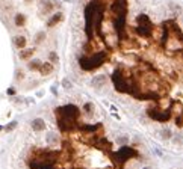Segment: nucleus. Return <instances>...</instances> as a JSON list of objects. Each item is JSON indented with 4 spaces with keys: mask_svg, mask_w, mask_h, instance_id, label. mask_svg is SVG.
Masks as SVG:
<instances>
[{
    "mask_svg": "<svg viewBox=\"0 0 183 169\" xmlns=\"http://www.w3.org/2000/svg\"><path fill=\"white\" fill-rule=\"evenodd\" d=\"M32 130L33 132H43V130L46 128V122H44V119H41V118H35L33 121H32Z\"/></svg>",
    "mask_w": 183,
    "mask_h": 169,
    "instance_id": "obj_11",
    "label": "nucleus"
},
{
    "mask_svg": "<svg viewBox=\"0 0 183 169\" xmlns=\"http://www.w3.org/2000/svg\"><path fill=\"white\" fill-rule=\"evenodd\" d=\"M174 142H176L177 145H182L183 144V134H179L177 137H174Z\"/></svg>",
    "mask_w": 183,
    "mask_h": 169,
    "instance_id": "obj_28",
    "label": "nucleus"
},
{
    "mask_svg": "<svg viewBox=\"0 0 183 169\" xmlns=\"http://www.w3.org/2000/svg\"><path fill=\"white\" fill-rule=\"evenodd\" d=\"M62 18H64L62 12H56V14H53V15H51V18L47 21V27H55L56 24H59L62 21Z\"/></svg>",
    "mask_w": 183,
    "mask_h": 169,
    "instance_id": "obj_10",
    "label": "nucleus"
},
{
    "mask_svg": "<svg viewBox=\"0 0 183 169\" xmlns=\"http://www.w3.org/2000/svg\"><path fill=\"white\" fill-rule=\"evenodd\" d=\"M41 65H43V62H41L40 59H33V60H30V62L27 63V68H29L30 71H40Z\"/></svg>",
    "mask_w": 183,
    "mask_h": 169,
    "instance_id": "obj_17",
    "label": "nucleus"
},
{
    "mask_svg": "<svg viewBox=\"0 0 183 169\" xmlns=\"http://www.w3.org/2000/svg\"><path fill=\"white\" fill-rule=\"evenodd\" d=\"M112 82H114V86H115V89L118 91V92H127L129 94V83L124 79V76L121 74L120 70H116L112 74Z\"/></svg>",
    "mask_w": 183,
    "mask_h": 169,
    "instance_id": "obj_2",
    "label": "nucleus"
},
{
    "mask_svg": "<svg viewBox=\"0 0 183 169\" xmlns=\"http://www.w3.org/2000/svg\"><path fill=\"white\" fill-rule=\"evenodd\" d=\"M53 9H55V2H51V0H41V11H43V14H50Z\"/></svg>",
    "mask_w": 183,
    "mask_h": 169,
    "instance_id": "obj_9",
    "label": "nucleus"
},
{
    "mask_svg": "<svg viewBox=\"0 0 183 169\" xmlns=\"http://www.w3.org/2000/svg\"><path fill=\"white\" fill-rule=\"evenodd\" d=\"M26 44H27V40H26V36H23V35H18V36H15L14 38V45L17 47V48H26Z\"/></svg>",
    "mask_w": 183,
    "mask_h": 169,
    "instance_id": "obj_13",
    "label": "nucleus"
},
{
    "mask_svg": "<svg viewBox=\"0 0 183 169\" xmlns=\"http://www.w3.org/2000/svg\"><path fill=\"white\" fill-rule=\"evenodd\" d=\"M161 137H162V139H165V140L171 139V137H173V133H171V130H169V128H163L162 132H161Z\"/></svg>",
    "mask_w": 183,
    "mask_h": 169,
    "instance_id": "obj_19",
    "label": "nucleus"
},
{
    "mask_svg": "<svg viewBox=\"0 0 183 169\" xmlns=\"http://www.w3.org/2000/svg\"><path fill=\"white\" fill-rule=\"evenodd\" d=\"M48 59H50V62H51V63H55V62H58V59H59V58H58V55L55 53V51H50Z\"/></svg>",
    "mask_w": 183,
    "mask_h": 169,
    "instance_id": "obj_24",
    "label": "nucleus"
},
{
    "mask_svg": "<svg viewBox=\"0 0 183 169\" xmlns=\"http://www.w3.org/2000/svg\"><path fill=\"white\" fill-rule=\"evenodd\" d=\"M112 11H114V14L116 17H123L126 15V11H127V3H126V0H116V2L112 5Z\"/></svg>",
    "mask_w": 183,
    "mask_h": 169,
    "instance_id": "obj_6",
    "label": "nucleus"
},
{
    "mask_svg": "<svg viewBox=\"0 0 183 169\" xmlns=\"http://www.w3.org/2000/svg\"><path fill=\"white\" fill-rule=\"evenodd\" d=\"M124 27H126V15L116 17V20H115V29H116V32L120 33V38L124 36Z\"/></svg>",
    "mask_w": 183,
    "mask_h": 169,
    "instance_id": "obj_7",
    "label": "nucleus"
},
{
    "mask_svg": "<svg viewBox=\"0 0 183 169\" xmlns=\"http://www.w3.org/2000/svg\"><path fill=\"white\" fill-rule=\"evenodd\" d=\"M40 73H41L43 76L51 74V73H53V63H51V62H44V63L41 65V68H40Z\"/></svg>",
    "mask_w": 183,
    "mask_h": 169,
    "instance_id": "obj_14",
    "label": "nucleus"
},
{
    "mask_svg": "<svg viewBox=\"0 0 183 169\" xmlns=\"http://www.w3.org/2000/svg\"><path fill=\"white\" fill-rule=\"evenodd\" d=\"M56 140H58V137H56L55 133H48L47 134V142L48 144H56Z\"/></svg>",
    "mask_w": 183,
    "mask_h": 169,
    "instance_id": "obj_22",
    "label": "nucleus"
},
{
    "mask_svg": "<svg viewBox=\"0 0 183 169\" xmlns=\"http://www.w3.org/2000/svg\"><path fill=\"white\" fill-rule=\"evenodd\" d=\"M116 142H118V144H121V145H124V144H127V137H120Z\"/></svg>",
    "mask_w": 183,
    "mask_h": 169,
    "instance_id": "obj_29",
    "label": "nucleus"
},
{
    "mask_svg": "<svg viewBox=\"0 0 183 169\" xmlns=\"http://www.w3.org/2000/svg\"><path fill=\"white\" fill-rule=\"evenodd\" d=\"M93 109H94L93 103H85V104H83V110H85L86 113H91V112H93Z\"/></svg>",
    "mask_w": 183,
    "mask_h": 169,
    "instance_id": "obj_23",
    "label": "nucleus"
},
{
    "mask_svg": "<svg viewBox=\"0 0 183 169\" xmlns=\"http://www.w3.org/2000/svg\"><path fill=\"white\" fill-rule=\"evenodd\" d=\"M176 124H177L179 127H182V125H183V119H182V118H177V119H176Z\"/></svg>",
    "mask_w": 183,
    "mask_h": 169,
    "instance_id": "obj_30",
    "label": "nucleus"
},
{
    "mask_svg": "<svg viewBox=\"0 0 183 169\" xmlns=\"http://www.w3.org/2000/svg\"><path fill=\"white\" fill-rule=\"evenodd\" d=\"M62 86H64L65 89H71V82H70L68 79H64V80H62Z\"/></svg>",
    "mask_w": 183,
    "mask_h": 169,
    "instance_id": "obj_26",
    "label": "nucleus"
},
{
    "mask_svg": "<svg viewBox=\"0 0 183 169\" xmlns=\"http://www.w3.org/2000/svg\"><path fill=\"white\" fill-rule=\"evenodd\" d=\"M2 130H3V127H2V125H0V132H2Z\"/></svg>",
    "mask_w": 183,
    "mask_h": 169,
    "instance_id": "obj_33",
    "label": "nucleus"
},
{
    "mask_svg": "<svg viewBox=\"0 0 183 169\" xmlns=\"http://www.w3.org/2000/svg\"><path fill=\"white\" fill-rule=\"evenodd\" d=\"M136 154H138V152H136L133 148H130V147H127V145H123V147L118 150V152H115V159H116V162L124 163L126 160L135 157Z\"/></svg>",
    "mask_w": 183,
    "mask_h": 169,
    "instance_id": "obj_4",
    "label": "nucleus"
},
{
    "mask_svg": "<svg viewBox=\"0 0 183 169\" xmlns=\"http://www.w3.org/2000/svg\"><path fill=\"white\" fill-rule=\"evenodd\" d=\"M101 127V124H97V125H83L82 127V130H85V132H89V133H94L97 128H100Z\"/></svg>",
    "mask_w": 183,
    "mask_h": 169,
    "instance_id": "obj_21",
    "label": "nucleus"
},
{
    "mask_svg": "<svg viewBox=\"0 0 183 169\" xmlns=\"http://www.w3.org/2000/svg\"><path fill=\"white\" fill-rule=\"evenodd\" d=\"M106 76L104 74H98V76H95V77H93V80H91V85H93L94 88H101V86H104L106 85Z\"/></svg>",
    "mask_w": 183,
    "mask_h": 169,
    "instance_id": "obj_8",
    "label": "nucleus"
},
{
    "mask_svg": "<svg viewBox=\"0 0 183 169\" xmlns=\"http://www.w3.org/2000/svg\"><path fill=\"white\" fill-rule=\"evenodd\" d=\"M33 53H35L33 48H21L18 56H20L21 60H27V59H30V58L33 56Z\"/></svg>",
    "mask_w": 183,
    "mask_h": 169,
    "instance_id": "obj_12",
    "label": "nucleus"
},
{
    "mask_svg": "<svg viewBox=\"0 0 183 169\" xmlns=\"http://www.w3.org/2000/svg\"><path fill=\"white\" fill-rule=\"evenodd\" d=\"M136 21H138V26H148V27H151V21L145 14H139L136 17Z\"/></svg>",
    "mask_w": 183,
    "mask_h": 169,
    "instance_id": "obj_16",
    "label": "nucleus"
},
{
    "mask_svg": "<svg viewBox=\"0 0 183 169\" xmlns=\"http://www.w3.org/2000/svg\"><path fill=\"white\" fill-rule=\"evenodd\" d=\"M104 59H106V53H104V51H98V53H94L89 58H80L79 65H80L82 70L91 71V70H97L98 67H101Z\"/></svg>",
    "mask_w": 183,
    "mask_h": 169,
    "instance_id": "obj_1",
    "label": "nucleus"
},
{
    "mask_svg": "<svg viewBox=\"0 0 183 169\" xmlns=\"http://www.w3.org/2000/svg\"><path fill=\"white\" fill-rule=\"evenodd\" d=\"M148 116L154 121H159V122H166L171 118V110H158V109H148Z\"/></svg>",
    "mask_w": 183,
    "mask_h": 169,
    "instance_id": "obj_5",
    "label": "nucleus"
},
{
    "mask_svg": "<svg viewBox=\"0 0 183 169\" xmlns=\"http://www.w3.org/2000/svg\"><path fill=\"white\" fill-rule=\"evenodd\" d=\"M56 113L59 116H64V118H70V119H77L79 116V107L74 104H67L56 109Z\"/></svg>",
    "mask_w": 183,
    "mask_h": 169,
    "instance_id": "obj_3",
    "label": "nucleus"
},
{
    "mask_svg": "<svg viewBox=\"0 0 183 169\" xmlns=\"http://www.w3.org/2000/svg\"><path fill=\"white\" fill-rule=\"evenodd\" d=\"M136 33L141 35V36H151V27H148V26H138L136 27Z\"/></svg>",
    "mask_w": 183,
    "mask_h": 169,
    "instance_id": "obj_15",
    "label": "nucleus"
},
{
    "mask_svg": "<svg viewBox=\"0 0 183 169\" xmlns=\"http://www.w3.org/2000/svg\"><path fill=\"white\" fill-rule=\"evenodd\" d=\"M14 23H15L17 27H23V26L26 24V15H24V14H15Z\"/></svg>",
    "mask_w": 183,
    "mask_h": 169,
    "instance_id": "obj_18",
    "label": "nucleus"
},
{
    "mask_svg": "<svg viewBox=\"0 0 183 169\" xmlns=\"http://www.w3.org/2000/svg\"><path fill=\"white\" fill-rule=\"evenodd\" d=\"M142 169H151V168H148V166H145V168H142Z\"/></svg>",
    "mask_w": 183,
    "mask_h": 169,
    "instance_id": "obj_32",
    "label": "nucleus"
},
{
    "mask_svg": "<svg viewBox=\"0 0 183 169\" xmlns=\"http://www.w3.org/2000/svg\"><path fill=\"white\" fill-rule=\"evenodd\" d=\"M46 40V32H38L36 35H35V44H41L43 41Z\"/></svg>",
    "mask_w": 183,
    "mask_h": 169,
    "instance_id": "obj_20",
    "label": "nucleus"
},
{
    "mask_svg": "<svg viewBox=\"0 0 183 169\" xmlns=\"http://www.w3.org/2000/svg\"><path fill=\"white\" fill-rule=\"evenodd\" d=\"M15 127H17V121H12V122H11L9 125H6L5 128H6V132H11V130H14Z\"/></svg>",
    "mask_w": 183,
    "mask_h": 169,
    "instance_id": "obj_27",
    "label": "nucleus"
},
{
    "mask_svg": "<svg viewBox=\"0 0 183 169\" xmlns=\"http://www.w3.org/2000/svg\"><path fill=\"white\" fill-rule=\"evenodd\" d=\"M8 94L9 95H14L15 94V89H8Z\"/></svg>",
    "mask_w": 183,
    "mask_h": 169,
    "instance_id": "obj_31",
    "label": "nucleus"
},
{
    "mask_svg": "<svg viewBox=\"0 0 183 169\" xmlns=\"http://www.w3.org/2000/svg\"><path fill=\"white\" fill-rule=\"evenodd\" d=\"M24 79V73L21 71V70H18L17 73H15V80L18 82V80H23Z\"/></svg>",
    "mask_w": 183,
    "mask_h": 169,
    "instance_id": "obj_25",
    "label": "nucleus"
}]
</instances>
